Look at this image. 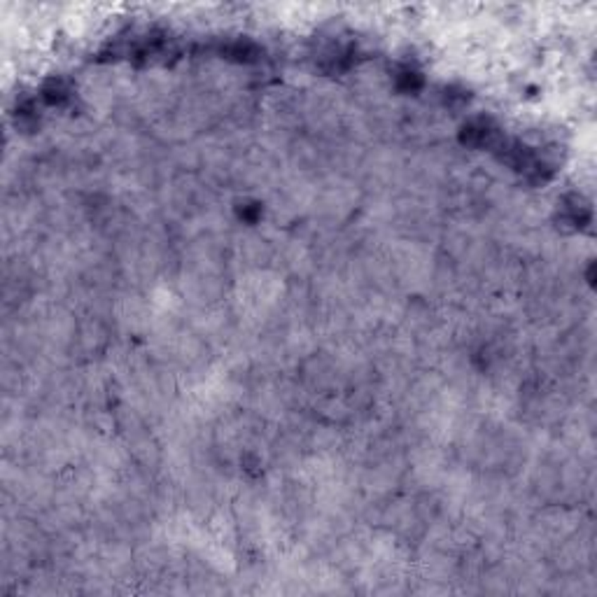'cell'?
<instances>
[{"label":"cell","mask_w":597,"mask_h":597,"mask_svg":"<svg viewBox=\"0 0 597 597\" xmlns=\"http://www.w3.org/2000/svg\"><path fill=\"white\" fill-rule=\"evenodd\" d=\"M42 96L47 103L61 105L64 101L71 98V87H68V82H64V80H52V82H47V87L42 89Z\"/></svg>","instance_id":"3957f363"},{"label":"cell","mask_w":597,"mask_h":597,"mask_svg":"<svg viewBox=\"0 0 597 597\" xmlns=\"http://www.w3.org/2000/svg\"><path fill=\"white\" fill-rule=\"evenodd\" d=\"M502 131L497 128L493 121L486 119V117H478L469 121L464 128H462V140L466 145H471V147H490L495 150V145L502 140Z\"/></svg>","instance_id":"6da1fadb"},{"label":"cell","mask_w":597,"mask_h":597,"mask_svg":"<svg viewBox=\"0 0 597 597\" xmlns=\"http://www.w3.org/2000/svg\"><path fill=\"white\" fill-rule=\"evenodd\" d=\"M565 222H569V224L577 229L586 227L588 222H591V208H588L579 196H572L567 205H565Z\"/></svg>","instance_id":"7a4b0ae2"}]
</instances>
